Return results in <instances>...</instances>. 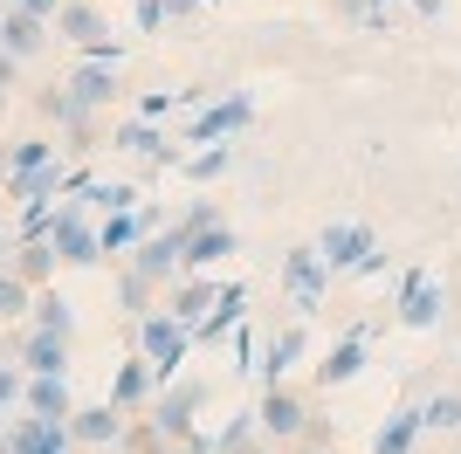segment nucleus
Instances as JSON below:
<instances>
[{
	"label": "nucleus",
	"instance_id": "obj_1",
	"mask_svg": "<svg viewBox=\"0 0 461 454\" xmlns=\"http://www.w3.org/2000/svg\"><path fill=\"white\" fill-rule=\"evenodd\" d=\"M186 351H193V331L173 317V310H145V317H138V359L152 365L158 386H173V378H179Z\"/></svg>",
	"mask_w": 461,
	"mask_h": 454
},
{
	"label": "nucleus",
	"instance_id": "obj_2",
	"mask_svg": "<svg viewBox=\"0 0 461 454\" xmlns=\"http://www.w3.org/2000/svg\"><path fill=\"white\" fill-rule=\"evenodd\" d=\"M49 248H56V262H69V268H96V262H104V248H96V221L83 213L77 193H62L56 221H49Z\"/></svg>",
	"mask_w": 461,
	"mask_h": 454
},
{
	"label": "nucleus",
	"instance_id": "obj_3",
	"mask_svg": "<svg viewBox=\"0 0 461 454\" xmlns=\"http://www.w3.org/2000/svg\"><path fill=\"white\" fill-rule=\"evenodd\" d=\"M283 296H289V310H296V317H317V310H324L330 268H324V255H317V248H289V255H283Z\"/></svg>",
	"mask_w": 461,
	"mask_h": 454
},
{
	"label": "nucleus",
	"instance_id": "obj_4",
	"mask_svg": "<svg viewBox=\"0 0 461 454\" xmlns=\"http://www.w3.org/2000/svg\"><path fill=\"white\" fill-rule=\"evenodd\" d=\"M249 124H255V104H249V96H221V90H213L207 104L186 117V145H221V138H241Z\"/></svg>",
	"mask_w": 461,
	"mask_h": 454
},
{
	"label": "nucleus",
	"instance_id": "obj_5",
	"mask_svg": "<svg viewBox=\"0 0 461 454\" xmlns=\"http://www.w3.org/2000/svg\"><path fill=\"white\" fill-rule=\"evenodd\" d=\"M441 310H447L441 276H434V268H406V276H400V296H393V317H400L406 331H434Z\"/></svg>",
	"mask_w": 461,
	"mask_h": 454
},
{
	"label": "nucleus",
	"instance_id": "obj_6",
	"mask_svg": "<svg viewBox=\"0 0 461 454\" xmlns=\"http://www.w3.org/2000/svg\"><path fill=\"white\" fill-rule=\"evenodd\" d=\"M255 427H262V440H276V448L303 440V434H310L303 393H289V386H262V399H255Z\"/></svg>",
	"mask_w": 461,
	"mask_h": 454
},
{
	"label": "nucleus",
	"instance_id": "obj_7",
	"mask_svg": "<svg viewBox=\"0 0 461 454\" xmlns=\"http://www.w3.org/2000/svg\"><path fill=\"white\" fill-rule=\"evenodd\" d=\"M200 406H207V386H200V378H173V386H158V399H152V434L158 440H186Z\"/></svg>",
	"mask_w": 461,
	"mask_h": 454
},
{
	"label": "nucleus",
	"instance_id": "obj_8",
	"mask_svg": "<svg viewBox=\"0 0 461 454\" xmlns=\"http://www.w3.org/2000/svg\"><path fill=\"white\" fill-rule=\"evenodd\" d=\"M310 248L324 255V268H330V276H351V268L366 262V248H379V234H372L366 221H330L324 234L310 241Z\"/></svg>",
	"mask_w": 461,
	"mask_h": 454
},
{
	"label": "nucleus",
	"instance_id": "obj_9",
	"mask_svg": "<svg viewBox=\"0 0 461 454\" xmlns=\"http://www.w3.org/2000/svg\"><path fill=\"white\" fill-rule=\"evenodd\" d=\"M179 255H186V234L179 227H166V234H138V248H131V268L145 276V283H179L186 268H179Z\"/></svg>",
	"mask_w": 461,
	"mask_h": 454
},
{
	"label": "nucleus",
	"instance_id": "obj_10",
	"mask_svg": "<svg viewBox=\"0 0 461 454\" xmlns=\"http://www.w3.org/2000/svg\"><path fill=\"white\" fill-rule=\"evenodd\" d=\"M366 365H372V323H358V331H345V338L317 359V386H324V393H330V386H351Z\"/></svg>",
	"mask_w": 461,
	"mask_h": 454
},
{
	"label": "nucleus",
	"instance_id": "obj_11",
	"mask_svg": "<svg viewBox=\"0 0 461 454\" xmlns=\"http://www.w3.org/2000/svg\"><path fill=\"white\" fill-rule=\"evenodd\" d=\"M241 317H249V283H221V289H213V310L193 323V344L234 338V323H241Z\"/></svg>",
	"mask_w": 461,
	"mask_h": 454
},
{
	"label": "nucleus",
	"instance_id": "obj_12",
	"mask_svg": "<svg viewBox=\"0 0 461 454\" xmlns=\"http://www.w3.org/2000/svg\"><path fill=\"white\" fill-rule=\"evenodd\" d=\"M69 96H77L83 111H104V104L117 96V62H111V56H90V49H83V62L69 69Z\"/></svg>",
	"mask_w": 461,
	"mask_h": 454
},
{
	"label": "nucleus",
	"instance_id": "obj_13",
	"mask_svg": "<svg viewBox=\"0 0 461 454\" xmlns=\"http://www.w3.org/2000/svg\"><path fill=\"white\" fill-rule=\"evenodd\" d=\"M77 448V434H69V420H41V413H28L7 434V454H69Z\"/></svg>",
	"mask_w": 461,
	"mask_h": 454
},
{
	"label": "nucleus",
	"instance_id": "obj_14",
	"mask_svg": "<svg viewBox=\"0 0 461 454\" xmlns=\"http://www.w3.org/2000/svg\"><path fill=\"white\" fill-rule=\"evenodd\" d=\"M111 145H117V151H138V159H152V166H179V145L158 132L152 117H131V124H117Z\"/></svg>",
	"mask_w": 461,
	"mask_h": 454
},
{
	"label": "nucleus",
	"instance_id": "obj_15",
	"mask_svg": "<svg viewBox=\"0 0 461 454\" xmlns=\"http://www.w3.org/2000/svg\"><path fill=\"white\" fill-rule=\"evenodd\" d=\"M234 248H241V241H234V227H228V221H207V227H193V234H186L179 268H186V276H193V268H221Z\"/></svg>",
	"mask_w": 461,
	"mask_h": 454
},
{
	"label": "nucleus",
	"instance_id": "obj_16",
	"mask_svg": "<svg viewBox=\"0 0 461 454\" xmlns=\"http://www.w3.org/2000/svg\"><path fill=\"white\" fill-rule=\"evenodd\" d=\"M41 117H49V124H62V132L77 138V151L96 145V111H83L77 96H69V83H62V90H41Z\"/></svg>",
	"mask_w": 461,
	"mask_h": 454
},
{
	"label": "nucleus",
	"instance_id": "obj_17",
	"mask_svg": "<svg viewBox=\"0 0 461 454\" xmlns=\"http://www.w3.org/2000/svg\"><path fill=\"white\" fill-rule=\"evenodd\" d=\"M21 399H28V413L41 420H69V372H28V386H21Z\"/></svg>",
	"mask_w": 461,
	"mask_h": 454
},
{
	"label": "nucleus",
	"instance_id": "obj_18",
	"mask_svg": "<svg viewBox=\"0 0 461 454\" xmlns=\"http://www.w3.org/2000/svg\"><path fill=\"white\" fill-rule=\"evenodd\" d=\"M49 35L77 41V49H96V41L111 35V28H104V14H96L90 0H62V7H56V21H49Z\"/></svg>",
	"mask_w": 461,
	"mask_h": 454
},
{
	"label": "nucleus",
	"instance_id": "obj_19",
	"mask_svg": "<svg viewBox=\"0 0 461 454\" xmlns=\"http://www.w3.org/2000/svg\"><path fill=\"white\" fill-rule=\"evenodd\" d=\"M69 434H77L83 448H117V434H124V413H117L111 399H104V406H69Z\"/></svg>",
	"mask_w": 461,
	"mask_h": 454
},
{
	"label": "nucleus",
	"instance_id": "obj_20",
	"mask_svg": "<svg viewBox=\"0 0 461 454\" xmlns=\"http://www.w3.org/2000/svg\"><path fill=\"white\" fill-rule=\"evenodd\" d=\"M41 41H49V21H35L28 7H0V49H7L14 62H28Z\"/></svg>",
	"mask_w": 461,
	"mask_h": 454
},
{
	"label": "nucleus",
	"instance_id": "obj_21",
	"mask_svg": "<svg viewBox=\"0 0 461 454\" xmlns=\"http://www.w3.org/2000/svg\"><path fill=\"white\" fill-rule=\"evenodd\" d=\"M296 359H303V323H289V331H276V338L262 344V365H255V378H262V386H283V378L296 372Z\"/></svg>",
	"mask_w": 461,
	"mask_h": 454
},
{
	"label": "nucleus",
	"instance_id": "obj_22",
	"mask_svg": "<svg viewBox=\"0 0 461 454\" xmlns=\"http://www.w3.org/2000/svg\"><path fill=\"white\" fill-rule=\"evenodd\" d=\"M7 193H14L21 207H28V200H62V193H69V166L49 159V166H35V172H7Z\"/></svg>",
	"mask_w": 461,
	"mask_h": 454
},
{
	"label": "nucleus",
	"instance_id": "obj_23",
	"mask_svg": "<svg viewBox=\"0 0 461 454\" xmlns=\"http://www.w3.org/2000/svg\"><path fill=\"white\" fill-rule=\"evenodd\" d=\"M152 213H104V221H96V248H104V255H131V248H138V234H152Z\"/></svg>",
	"mask_w": 461,
	"mask_h": 454
},
{
	"label": "nucleus",
	"instance_id": "obj_24",
	"mask_svg": "<svg viewBox=\"0 0 461 454\" xmlns=\"http://www.w3.org/2000/svg\"><path fill=\"white\" fill-rule=\"evenodd\" d=\"M420 406H400V413H385V427L372 434V454H420Z\"/></svg>",
	"mask_w": 461,
	"mask_h": 454
},
{
	"label": "nucleus",
	"instance_id": "obj_25",
	"mask_svg": "<svg viewBox=\"0 0 461 454\" xmlns=\"http://www.w3.org/2000/svg\"><path fill=\"white\" fill-rule=\"evenodd\" d=\"M152 393H158V378H152V365H145V359H131V365H117V372H111V406H117V413L145 406Z\"/></svg>",
	"mask_w": 461,
	"mask_h": 454
},
{
	"label": "nucleus",
	"instance_id": "obj_26",
	"mask_svg": "<svg viewBox=\"0 0 461 454\" xmlns=\"http://www.w3.org/2000/svg\"><path fill=\"white\" fill-rule=\"evenodd\" d=\"M213 289H221V283H213L207 268H193L186 283L173 289V303H166V310H173V317H179V323H186V331H193V323H200V317H207V310H213Z\"/></svg>",
	"mask_w": 461,
	"mask_h": 454
},
{
	"label": "nucleus",
	"instance_id": "obj_27",
	"mask_svg": "<svg viewBox=\"0 0 461 454\" xmlns=\"http://www.w3.org/2000/svg\"><path fill=\"white\" fill-rule=\"evenodd\" d=\"M21 365H28V372H69V338L28 331V338H21Z\"/></svg>",
	"mask_w": 461,
	"mask_h": 454
},
{
	"label": "nucleus",
	"instance_id": "obj_28",
	"mask_svg": "<svg viewBox=\"0 0 461 454\" xmlns=\"http://www.w3.org/2000/svg\"><path fill=\"white\" fill-rule=\"evenodd\" d=\"M28 310H35V331H56V338H77V310H69V296H56L49 283L35 289V303H28Z\"/></svg>",
	"mask_w": 461,
	"mask_h": 454
},
{
	"label": "nucleus",
	"instance_id": "obj_29",
	"mask_svg": "<svg viewBox=\"0 0 461 454\" xmlns=\"http://www.w3.org/2000/svg\"><path fill=\"white\" fill-rule=\"evenodd\" d=\"M77 200H83V207H96V213H131L138 207V186H131V179H90Z\"/></svg>",
	"mask_w": 461,
	"mask_h": 454
},
{
	"label": "nucleus",
	"instance_id": "obj_30",
	"mask_svg": "<svg viewBox=\"0 0 461 454\" xmlns=\"http://www.w3.org/2000/svg\"><path fill=\"white\" fill-rule=\"evenodd\" d=\"M14 276L28 289H41L49 276H56V248H49V241H14Z\"/></svg>",
	"mask_w": 461,
	"mask_h": 454
},
{
	"label": "nucleus",
	"instance_id": "obj_31",
	"mask_svg": "<svg viewBox=\"0 0 461 454\" xmlns=\"http://www.w3.org/2000/svg\"><path fill=\"white\" fill-rule=\"evenodd\" d=\"M207 440H213V454H262V448H255V440H262V427H255V406H249V413H234L228 427H221V434H207Z\"/></svg>",
	"mask_w": 461,
	"mask_h": 454
},
{
	"label": "nucleus",
	"instance_id": "obj_32",
	"mask_svg": "<svg viewBox=\"0 0 461 454\" xmlns=\"http://www.w3.org/2000/svg\"><path fill=\"white\" fill-rule=\"evenodd\" d=\"M420 427L427 434H455L461 427V393H427L420 399Z\"/></svg>",
	"mask_w": 461,
	"mask_h": 454
},
{
	"label": "nucleus",
	"instance_id": "obj_33",
	"mask_svg": "<svg viewBox=\"0 0 461 454\" xmlns=\"http://www.w3.org/2000/svg\"><path fill=\"white\" fill-rule=\"evenodd\" d=\"M179 166H186V179H200V186H213V179H221V172L234 166V145H228V138H221V145H207V151H193V159H179Z\"/></svg>",
	"mask_w": 461,
	"mask_h": 454
},
{
	"label": "nucleus",
	"instance_id": "obj_34",
	"mask_svg": "<svg viewBox=\"0 0 461 454\" xmlns=\"http://www.w3.org/2000/svg\"><path fill=\"white\" fill-rule=\"evenodd\" d=\"M28 303H35V289L21 283L14 268H0V323H14V317H28Z\"/></svg>",
	"mask_w": 461,
	"mask_h": 454
},
{
	"label": "nucleus",
	"instance_id": "obj_35",
	"mask_svg": "<svg viewBox=\"0 0 461 454\" xmlns=\"http://www.w3.org/2000/svg\"><path fill=\"white\" fill-rule=\"evenodd\" d=\"M152 289H158V283H145L138 268H124V276H117V303H124L131 317H145V310H152Z\"/></svg>",
	"mask_w": 461,
	"mask_h": 454
},
{
	"label": "nucleus",
	"instance_id": "obj_36",
	"mask_svg": "<svg viewBox=\"0 0 461 454\" xmlns=\"http://www.w3.org/2000/svg\"><path fill=\"white\" fill-rule=\"evenodd\" d=\"M49 159H56L49 138H21V145L7 151V172H35V166H49Z\"/></svg>",
	"mask_w": 461,
	"mask_h": 454
},
{
	"label": "nucleus",
	"instance_id": "obj_37",
	"mask_svg": "<svg viewBox=\"0 0 461 454\" xmlns=\"http://www.w3.org/2000/svg\"><path fill=\"white\" fill-rule=\"evenodd\" d=\"M255 365H262V338H255L249 317H241L234 323V372H255Z\"/></svg>",
	"mask_w": 461,
	"mask_h": 454
},
{
	"label": "nucleus",
	"instance_id": "obj_38",
	"mask_svg": "<svg viewBox=\"0 0 461 454\" xmlns=\"http://www.w3.org/2000/svg\"><path fill=\"white\" fill-rule=\"evenodd\" d=\"M207 221H221V213H213V200H193V207L179 213L173 227H179V234H193V227H207Z\"/></svg>",
	"mask_w": 461,
	"mask_h": 454
},
{
	"label": "nucleus",
	"instance_id": "obj_39",
	"mask_svg": "<svg viewBox=\"0 0 461 454\" xmlns=\"http://www.w3.org/2000/svg\"><path fill=\"white\" fill-rule=\"evenodd\" d=\"M166 0H138V28H145V35H158V28H166Z\"/></svg>",
	"mask_w": 461,
	"mask_h": 454
},
{
	"label": "nucleus",
	"instance_id": "obj_40",
	"mask_svg": "<svg viewBox=\"0 0 461 454\" xmlns=\"http://www.w3.org/2000/svg\"><path fill=\"white\" fill-rule=\"evenodd\" d=\"M173 104H179L173 90H152L145 104H138V117H152V124H166V111H173Z\"/></svg>",
	"mask_w": 461,
	"mask_h": 454
},
{
	"label": "nucleus",
	"instance_id": "obj_41",
	"mask_svg": "<svg viewBox=\"0 0 461 454\" xmlns=\"http://www.w3.org/2000/svg\"><path fill=\"white\" fill-rule=\"evenodd\" d=\"M351 276H366V283H372V276H385V248H366V262L351 268Z\"/></svg>",
	"mask_w": 461,
	"mask_h": 454
},
{
	"label": "nucleus",
	"instance_id": "obj_42",
	"mask_svg": "<svg viewBox=\"0 0 461 454\" xmlns=\"http://www.w3.org/2000/svg\"><path fill=\"white\" fill-rule=\"evenodd\" d=\"M21 386H28L21 372H0V406H14V399H21Z\"/></svg>",
	"mask_w": 461,
	"mask_h": 454
},
{
	"label": "nucleus",
	"instance_id": "obj_43",
	"mask_svg": "<svg viewBox=\"0 0 461 454\" xmlns=\"http://www.w3.org/2000/svg\"><path fill=\"white\" fill-rule=\"evenodd\" d=\"M14 7H28L35 21H56V7H62V0H14Z\"/></svg>",
	"mask_w": 461,
	"mask_h": 454
},
{
	"label": "nucleus",
	"instance_id": "obj_44",
	"mask_svg": "<svg viewBox=\"0 0 461 454\" xmlns=\"http://www.w3.org/2000/svg\"><path fill=\"white\" fill-rule=\"evenodd\" d=\"M7 83H14V56L0 49V104H7Z\"/></svg>",
	"mask_w": 461,
	"mask_h": 454
},
{
	"label": "nucleus",
	"instance_id": "obj_45",
	"mask_svg": "<svg viewBox=\"0 0 461 454\" xmlns=\"http://www.w3.org/2000/svg\"><path fill=\"white\" fill-rule=\"evenodd\" d=\"M152 454H193V448H186V440H158Z\"/></svg>",
	"mask_w": 461,
	"mask_h": 454
},
{
	"label": "nucleus",
	"instance_id": "obj_46",
	"mask_svg": "<svg viewBox=\"0 0 461 454\" xmlns=\"http://www.w3.org/2000/svg\"><path fill=\"white\" fill-rule=\"evenodd\" d=\"M413 14H427V21H434V14H441V0H413Z\"/></svg>",
	"mask_w": 461,
	"mask_h": 454
},
{
	"label": "nucleus",
	"instance_id": "obj_47",
	"mask_svg": "<svg viewBox=\"0 0 461 454\" xmlns=\"http://www.w3.org/2000/svg\"><path fill=\"white\" fill-rule=\"evenodd\" d=\"M0 248H14V227H7V221H0Z\"/></svg>",
	"mask_w": 461,
	"mask_h": 454
},
{
	"label": "nucleus",
	"instance_id": "obj_48",
	"mask_svg": "<svg viewBox=\"0 0 461 454\" xmlns=\"http://www.w3.org/2000/svg\"><path fill=\"white\" fill-rule=\"evenodd\" d=\"M366 7H400V0H366Z\"/></svg>",
	"mask_w": 461,
	"mask_h": 454
},
{
	"label": "nucleus",
	"instance_id": "obj_49",
	"mask_svg": "<svg viewBox=\"0 0 461 454\" xmlns=\"http://www.w3.org/2000/svg\"><path fill=\"white\" fill-rule=\"evenodd\" d=\"M0 172H7V151H0Z\"/></svg>",
	"mask_w": 461,
	"mask_h": 454
},
{
	"label": "nucleus",
	"instance_id": "obj_50",
	"mask_svg": "<svg viewBox=\"0 0 461 454\" xmlns=\"http://www.w3.org/2000/svg\"><path fill=\"white\" fill-rule=\"evenodd\" d=\"M296 454H317V448H296Z\"/></svg>",
	"mask_w": 461,
	"mask_h": 454
},
{
	"label": "nucleus",
	"instance_id": "obj_51",
	"mask_svg": "<svg viewBox=\"0 0 461 454\" xmlns=\"http://www.w3.org/2000/svg\"><path fill=\"white\" fill-rule=\"evenodd\" d=\"M104 454H124V448H104Z\"/></svg>",
	"mask_w": 461,
	"mask_h": 454
},
{
	"label": "nucleus",
	"instance_id": "obj_52",
	"mask_svg": "<svg viewBox=\"0 0 461 454\" xmlns=\"http://www.w3.org/2000/svg\"><path fill=\"white\" fill-rule=\"evenodd\" d=\"M0 7H14V0H0Z\"/></svg>",
	"mask_w": 461,
	"mask_h": 454
},
{
	"label": "nucleus",
	"instance_id": "obj_53",
	"mask_svg": "<svg viewBox=\"0 0 461 454\" xmlns=\"http://www.w3.org/2000/svg\"><path fill=\"white\" fill-rule=\"evenodd\" d=\"M269 454H276V448H269Z\"/></svg>",
	"mask_w": 461,
	"mask_h": 454
}]
</instances>
